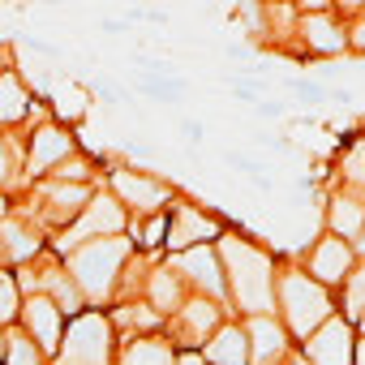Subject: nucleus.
<instances>
[{
    "instance_id": "9",
    "label": "nucleus",
    "mask_w": 365,
    "mask_h": 365,
    "mask_svg": "<svg viewBox=\"0 0 365 365\" xmlns=\"http://www.w3.org/2000/svg\"><path fill=\"white\" fill-rule=\"evenodd\" d=\"M211 237H224L220 220L202 215V211H198V207H190V202L172 207V215H168V241H163L168 250L185 254V250H198V245H207Z\"/></svg>"
},
{
    "instance_id": "36",
    "label": "nucleus",
    "mask_w": 365,
    "mask_h": 365,
    "mask_svg": "<svg viewBox=\"0 0 365 365\" xmlns=\"http://www.w3.org/2000/svg\"><path fill=\"white\" fill-rule=\"evenodd\" d=\"M0 73H5V69H0Z\"/></svg>"
},
{
    "instance_id": "11",
    "label": "nucleus",
    "mask_w": 365,
    "mask_h": 365,
    "mask_svg": "<svg viewBox=\"0 0 365 365\" xmlns=\"http://www.w3.org/2000/svg\"><path fill=\"white\" fill-rule=\"evenodd\" d=\"M220 318L224 309L207 297H194L176 309V322H172V344H185V348H202L215 331H220Z\"/></svg>"
},
{
    "instance_id": "31",
    "label": "nucleus",
    "mask_w": 365,
    "mask_h": 365,
    "mask_svg": "<svg viewBox=\"0 0 365 365\" xmlns=\"http://www.w3.org/2000/svg\"><path fill=\"white\" fill-rule=\"evenodd\" d=\"M352 365H365V339H356V356H352Z\"/></svg>"
},
{
    "instance_id": "34",
    "label": "nucleus",
    "mask_w": 365,
    "mask_h": 365,
    "mask_svg": "<svg viewBox=\"0 0 365 365\" xmlns=\"http://www.w3.org/2000/svg\"><path fill=\"white\" fill-rule=\"evenodd\" d=\"M279 365H305V356H284Z\"/></svg>"
},
{
    "instance_id": "26",
    "label": "nucleus",
    "mask_w": 365,
    "mask_h": 365,
    "mask_svg": "<svg viewBox=\"0 0 365 365\" xmlns=\"http://www.w3.org/2000/svg\"><path fill=\"white\" fill-rule=\"evenodd\" d=\"M9 365H43V352L26 339V331H18V335H9Z\"/></svg>"
},
{
    "instance_id": "6",
    "label": "nucleus",
    "mask_w": 365,
    "mask_h": 365,
    "mask_svg": "<svg viewBox=\"0 0 365 365\" xmlns=\"http://www.w3.org/2000/svg\"><path fill=\"white\" fill-rule=\"evenodd\" d=\"M112 190H116V202L120 207H133L142 215H163L172 190L163 185V180L146 176V172H133V168H116L112 172Z\"/></svg>"
},
{
    "instance_id": "18",
    "label": "nucleus",
    "mask_w": 365,
    "mask_h": 365,
    "mask_svg": "<svg viewBox=\"0 0 365 365\" xmlns=\"http://www.w3.org/2000/svg\"><path fill=\"white\" fill-rule=\"evenodd\" d=\"M327 224H331V232L339 237V241H348V237H361V228H365V202L356 198V194H335L331 198V207H327Z\"/></svg>"
},
{
    "instance_id": "33",
    "label": "nucleus",
    "mask_w": 365,
    "mask_h": 365,
    "mask_svg": "<svg viewBox=\"0 0 365 365\" xmlns=\"http://www.w3.org/2000/svg\"><path fill=\"white\" fill-rule=\"evenodd\" d=\"M0 220H9V202H5V194H0Z\"/></svg>"
},
{
    "instance_id": "24",
    "label": "nucleus",
    "mask_w": 365,
    "mask_h": 365,
    "mask_svg": "<svg viewBox=\"0 0 365 365\" xmlns=\"http://www.w3.org/2000/svg\"><path fill=\"white\" fill-rule=\"evenodd\" d=\"M22 314V292H18V279L9 271H0V327L14 322Z\"/></svg>"
},
{
    "instance_id": "10",
    "label": "nucleus",
    "mask_w": 365,
    "mask_h": 365,
    "mask_svg": "<svg viewBox=\"0 0 365 365\" xmlns=\"http://www.w3.org/2000/svg\"><path fill=\"white\" fill-rule=\"evenodd\" d=\"M78 150V142L69 138V129L61 125H39L31 133V150H26V172L31 176H52L61 163H69Z\"/></svg>"
},
{
    "instance_id": "19",
    "label": "nucleus",
    "mask_w": 365,
    "mask_h": 365,
    "mask_svg": "<svg viewBox=\"0 0 365 365\" xmlns=\"http://www.w3.org/2000/svg\"><path fill=\"white\" fill-rule=\"evenodd\" d=\"M116 365H176V352H172V339L142 335V339H129L120 348V361Z\"/></svg>"
},
{
    "instance_id": "23",
    "label": "nucleus",
    "mask_w": 365,
    "mask_h": 365,
    "mask_svg": "<svg viewBox=\"0 0 365 365\" xmlns=\"http://www.w3.org/2000/svg\"><path fill=\"white\" fill-rule=\"evenodd\" d=\"M344 305H348L344 314L361 322V314H365V262L352 267V275H348V284H344Z\"/></svg>"
},
{
    "instance_id": "15",
    "label": "nucleus",
    "mask_w": 365,
    "mask_h": 365,
    "mask_svg": "<svg viewBox=\"0 0 365 365\" xmlns=\"http://www.w3.org/2000/svg\"><path fill=\"white\" fill-rule=\"evenodd\" d=\"M202 361L207 365H250V335L245 327H220L207 344H202Z\"/></svg>"
},
{
    "instance_id": "2",
    "label": "nucleus",
    "mask_w": 365,
    "mask_h": 365,
    "mask_svg": "<svg viewBox=\"0 0 365 365\" xmlns=\"http://www.w3.org/2000/svg\"><path fill=\"white\" fill-rule=\"evenodd\" d=\"M275 305L288 322V335H297V339H309L318 327H327L335 318V305H331L327 288L318 279H309V271L275 275Z\"/></svg>"
},
{
    "instance_id": "22",
    "label": "nucleus",
    "mask_w": 365,
    "mask_h": 365,
    "mask_svg": "<svg viewBox=\"0 0 365 365\" xmlns=\"http://www.w3.org/2000/svg\"><path fill=\"white\" fill-rule=\"evenodd\" d=\"M108 322L120 327V331H155V327H159V314H155L150 305H120Z\"/></svg>"
},
{
    "instance_id": "13",
    "label": "nucleus",
    "mask_w": 365,
    "mask_h": 365,
    "mask_svg": "<svg viewBox=\"0 0 365 365\" xmlns=\"http://www.w3.org/2000/svg\"><path fill=\"white\" fill-rule=\"evenodd\" d=\"M348 275H352V245L339 237H322L309 250V279L327 288V284H348Z\"/></svg>"
},
{
    "instance_id": "16",
    "label": "nucleus",
    "mask_w": 365,
    "mask_h": 365,
    "mask_svg": "<svg viewBox=\"0 0 365 365\" xmlns=\"http://www.w3.org/2000/svg\"><path fill=\"white\" fill-rule=\"evenodd\" d=\"M0 258L5 262H31L39 258V232L26 220H0Z\"/></svg>"
},
{
    "instance_id": "4",
    "label": "nucleus",
    "mask_w": 365,
    "mask_h": 365,
    "mask_svg": "<svg viewBox=\"0 0 365 365\" xmlns=\"http://www.w3.org/2000/svg\"><path fill=\"white\" fill-rule=\"evenodd\" d=\"M56 365H112V322L91 309L69 318Z\"/></svg>"
},
{
    "instance_id": "12",
    "label": "nucleus",
    "mask_w": 365,
    "mask_h": 365,
    "mask_svg": "<svg viewBox=\"0 0 365 365\" xmlns=\"http://www.w3.org/2000/svg\"><path fill=\"white\" fill-rule=\"evenodd\" d=\"M172 271L180 275V279H190L198 292H207V297H224V267H220V254L215 250H207V245H198V250H185V254H176L172 258Z\"/></svg>"
},
{
    "instance_id": "29",
    "label": "nucleus",
    "mask_w": 365,
    "mask_h": 365,
    "mask_svg": "<svg viewBox=\"0 0 365 365\" xmlns=\"http://www.w3.org/2000/svg\"><path fill=\"white\" fill-rule=\"evenodd\" d=\"M348 43H356V48L365 52V9H361V18H356V26H352V35H348Z\"/></svg>"
},
{
    "instance_id": "30",
    "label": "nucleus",
    "mask_w": 365,
    "mask_h": 365,
    "mask_svg": "<svg viewBox=\"0 0 365 365\" xmlns=\"http://www.w3.org/2000/svg\"><path fill=\"white\" fill-rule=\"evenodd\" d=\"M9 172H14V163H9V146L0 142V185H5V180H9Z\"/></svg>"
},
{
    "instance_id": "28",
    "label": "nucleus",
    "mask_w": 365,
    "mask_h": 365,
    "mask_svg": "<svg viewBox=\"0 0 365 365\" xmlns=\"http://www.w3.org/2000/svg\"><path fill=\"white\" fill-rule=\"evenodd\" d=\"M133 237H138L142 245H159V241H168V215H150V224H146V228H133Z\"/></svg>"
},
{
    "instance_id": "25",
    "label": "nucleus",
    "mask_w": 365,
    "mask_h": 365,
    "mask_svg": "<svg viewBox=\"0 0 365 365\" xmlns=\"http://www.w3.org/2000/svg\"><path fill=\"white\" fill-rule=\"evenodd\" d=\"M56 112L65 120H82L86 116V91L82 86H61L56 91Z\"/></svg>"
},
{
    "instance_id": "5",
    "label": "nucleus",
    "mask_w": 365,
    "mask_h": 365,
    "mask_svg": "<svg viewBox=\"0 0 365 365\" xmlns=\"http://www.w3.org/2000/svg\"><path fill=\"white\" fill-rule=\"evenodd\" d=\"M125 228V207L112 198V194H95L91 198V207L61 232V254H73V250H82V245H91V241H108V237H116Z\"/></svg>"
},
{
    "instance_id": "32",
    "label": "nucleus",
    "mask_w": 365,
    "mask_h": 365,
    "mask_svg": "<svg viewBox=\"0 0 365 365\" xmlns=\"http://www.w3.org/2000/svg\"><path fill=\"white\" fill-rule=\"evenodd\" d=\"M5 352H9V339H5V331H0V361H5Z\"/></svg>"
},
{
    "instance_id": "17",
    "label": "nucleus",
    "mask_w": 365,
    "mask_h": 365,
    "mask_svg": "<svg viewBox=\"0 0 365 365\" xmlns=\"http://www.w3.org/2000/svg\"><path fill=\"white\" fill-rule=\"evenodd\" d=\"M301 39H305L309 52H322V56H335V52L348 48V35H344V26L331 14H309L301 22Z\"/></svg>"
},
{
    "instance_id": "8",
    "label": "nucleus",
    "mask_w": 365,
    "mask_h": 365,
    "mask_svg": "<svg viewBox=\"0 0 365 365\" xmlns=\"http://www.w3.org/2000/svg\"><path fill=\"white\" fill-rule=\"evenodd\" d=\"M356 356V331L348 318H331L305 339V365H352Z\"/></svg>"
},
{
    "instance_id": "1",
    "label": "nucleus",
    "mask_w": 365,
    "mask_h": 365,
    "mask_svg": "<svg viewBox=\"0 0 365 365\" xmlns=\"http://www.w3.org/2000/svg\"><path fill=\"white\" fill-rule=\"evenodd\" d=\"M220 267H224V284H228L232 301L250 318H271V309H275V262H271V254L224 232L220 237Z\"/></svg>"
},
{
    "instance_id": "7",
    "label": "nucleus",
    "mask_w": 365,
    "mask_h": 365,
    "mask_svg": "<svg viewBox=\"0 0 365 365\" xmlns=\"http://www.w3.org/2000/svg\"><path fill=\"white\" fill-rule=\"evenodd\" d=\"M22 327H26V339H31L43 356H56V352H61L65 314L56 309L52 297H26V301H22Z\"/></svg>"
},
{
    "instance_id": "3",
    "label": "nucleus",
    "mask_w": 365,
    "mask_h": 365,
    "mask_svg": "<svg viewBox=\"0 0 365 365\" xmlns=\"http://www.w3.org/2000/svg\"><path fill=\"white\" fill-rule=\"evenodd\" d=\"M125 258H129V241H120V237L91 241L69 254V279L78 284L86 305H99L103 297H112V288L125 271Z\"/></svg>"
},
{
    "instance_id": "14",
    "label": "nucleus",
    "mask_w": 365,
    "mask_h": 365,
    "mask_svg": "<svg viewBox=\"0 0 365 365\" xmlns=\"http://www.w3.org/2000/svg\"><path fill=\"white\" fill-rule=\"evenodd\" d=\"M245 335H250V365H279L288 356V331L275 318H250Z\"/></svg>"
},
{
    "instance_id": "21",
    "label": "nucleus",
    "mask_w": 365,
    "mask_h": 365,
    "mask_svg": "<svg viewBox=\"0 0 365 365\" xmlns=\"http://www.w3.org/2000/svg\"><path fill=\"white\" fill-rule=\"evenodd\" d=\"M26 108H31V95L22 91V82H18L14 73H0V125L22 120Z\"/></svg>"
},
{
    "instance_id": "27",
    "label": "nucleus",
    "mask_w": 365,
    "mask_h": 365,
    "mask_svg": "<svg viewBox=\"0 0 365 365\" xmlns=\"http://www.w3.org/2000/svg\"><path fill=\"white\" fill-rule=\"evenodd\" d=\"M339 176L348 180V185H365V142H356V146L344 155V163H339Z\"/></svg>"
},
{
    "instance_id": "20",
    "label": "nucleus",
    "mask_w": 365,
    "mask_h": 365,
    "mask_svg": "<svg viewBox=\"0 0 365 365\" xmlns=\"http://www.w3.org/2000/svg\"><path fill=\"white\" fill-rule=\"evenodd\" d=\"M185 305V292H180V275L172 267H155L150 271V309L155 314H176Z\"/></svg>"
},
{
    "instance_id": "35",
    "label": "nucleus",
    "mask_w": 365,
    "mask_h": 365,
    "mask_svg": "<svg viewBox=\"0 0 365 365\" xmlns=\"http://www.w3.org/2000/svg\"><path fill=\"white\" fill-rule=\"evenodd\" d=\"M361 335H365V314H361Z\"/></svg>"
}]
</instances>
